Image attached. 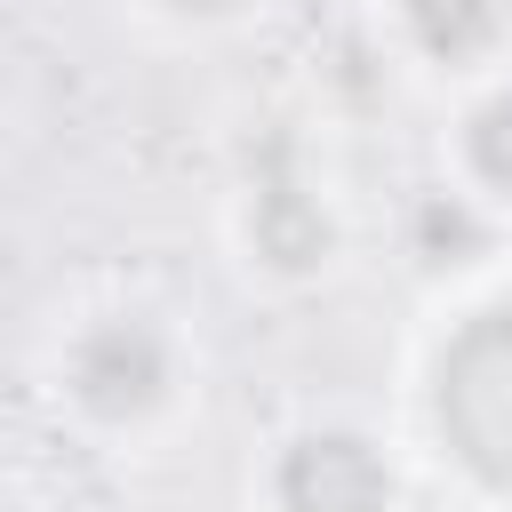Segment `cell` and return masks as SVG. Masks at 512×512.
<instances>
[{"label": "cell", "mask_w": 512, "mask_h": 512, "mask_svg": "<svg viewBox=\"0 0 512 512\" xmlns=\"http://www.w3.org/2000/svg\"><path fill=\"white\" fill-rule=\"evenodd\" d=\"M176 336L152 320V312H96L88 328H72L64 360H56V384L64 400L104 424V432H128V424H152L168 400H176Z\"/></svg>", "instance_id": "7a4b0ae2"}, {"label": "cell", "mask_w": 512, "mask_h": 512, "mask_svg": "<svg viewBox=\"0 0 512 512\" xmlns=\"http://www.w3.org/2000/svg\"><path fill=\"white\" fill-rule=\"evenodd\" d=\"M408 256H416L424 272H464V264H480V256H488V216H480V200L432 184V192L408 208Z\"/></svg>", "instance_id": "8992f818"}, {"label": "cell", "mask_w": 512, "mask_h": 512, "mask_svg": "<svg viewBox=\"0 0 512 512\" xmlns=\"http://www.w3.org/2000/svg\"><path fill=\"white\" fill-rule=\"evenodd\" d=\"M240 232H248V256H256L264 272H280V280H312V272L336 256V216H328V200L296 176L288 152H272V168H256Z\"/></svg>", "instance_id": "277c9868"}, {"label": "cell", "mask_w": 512, "mask_h": 512, "mask_svg": "<svg viewBox=\"0 0 512 512\" xmlns=\"http://www.w3.org/2000/svg\"><path fill=\"white\" fill-rule=\"evenodd\" d=\"M432 432L456 472L488 496H512V296L456 320L432 360Z\"/></svg>", "instance_id": "6da1fadb"}, {"label": "cell", "mask_w": 512, "mask_h": 512, "mask_svg": "<svg viewBox=\"0 0 512 512\" xmlns=\"http://www.w3.org/2000/svg\"><path fill=\"white\" fill-rule=\"evenodd\" d=\"M152 8H168V16H192V24H216V16H240L248 0H152Z\"/></svg>", "instance_id": "ba28073f"}, {"label": "cell", "mask_w": 512, "mask_h": 512, "mask_svg": "<svg viewBox=\"0 0 512 512\" xmlns=\"http://www.w3.org/2000/svg\"><path fill=\"white\" fill-rule=\"evenodd\" d=\"M456 160H464V176H472L488 200H512V88H496V96H480V104L464 112Z\"/></svg>", "instance_id": "52a82bcc"}, {"label": "cell", "mask_w": 512, "mask_h": 512, "mask_svg": "<svg viewBox=\"0 0 512 512\" xmlns=\"http://www.w3.org/2000/svg\"><path fill=\"white\" fill-rule=\"evenodd\" d=\"M400 32L424 64L472 72L504 48V0H400Z\"/></svg>", "instance_id": "5b68a950"}, {"label": "cell", "mask_w": 512, "mask_h": 512, "mask_svg": "<svg viewBox=\"0 0 512 512\" xmlns=\"http://www.w3.org/2000/svg\"><path fill=\"white\" fill-rule=\"evenodd\" d=\"M392 456L352 424H312L272 456V512H392Z\"/></svg>", "instance_id": "3957f363"}]
</instances>
